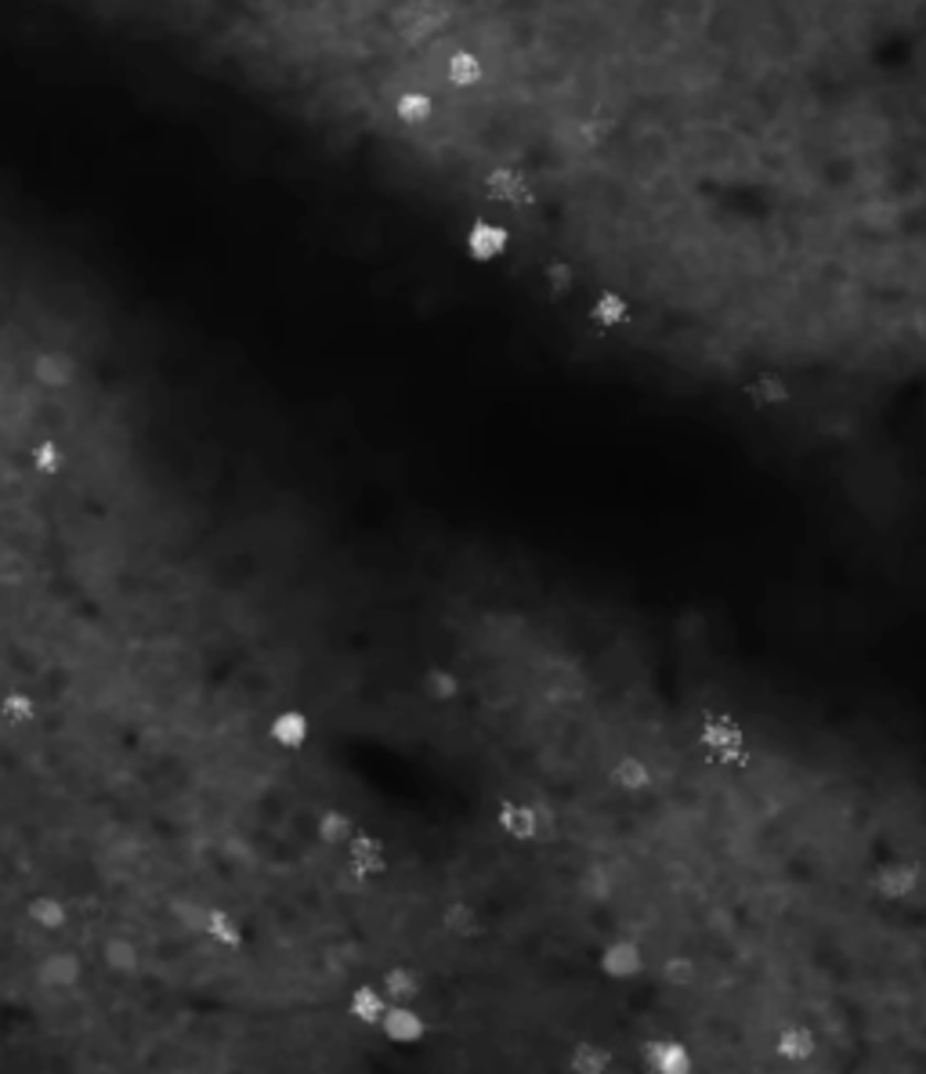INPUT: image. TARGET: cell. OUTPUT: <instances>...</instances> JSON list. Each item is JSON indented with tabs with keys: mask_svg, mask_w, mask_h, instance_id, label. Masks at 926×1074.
Here are the masks:
<instances>
[{
	"mask_svg": "<svg viewBox=\"0 0 926 1074\" xmlns=\"http://www.w3.org/2000/svg\"><path fill=\"white\" fill-rule=\"evenodd\" d=\"M464 254L475 260V265H496L511 254V232L500 217L478 214L467 221L464 228Z\"/></svg>",
	"mask_w": 926,
	"mask_h": 1074,
	"instance_id": "obj_1",
	"label": "cell"
},
{
	"mask_svg": "<svg viewBox=\"0 0 926 1074\" xmlns=\"http://www.w3.org/2000/svg\"><path fill=\"white\" fill-rule=\"evenodd\" d=\"M87 955L73 945H55L51 951L41 955V963H36V980H41L44 988H55V991H73L81 988L87 980Z\"/></svg>",
	"mask_w": 926,
	"mask_h": 1074,
	"instance_id": "obj_2",
	"label": "cell"
},
{
	"mask_svg": "<svg viewBox=\"0 0 926 1074\" xmlns=\"http://www.w3.org/2000/svg\"><path fill=\"white\" fill-rule=\"evenodd\" d=\"M344 864H348L351 875H359V880H376V875H384L387 864H391L384 836L370 832V829H359L344 847Z\"/></svg>",
	"mask_w": 926,
	"mask_h": 1074,
	"instance_id": "obj_3",
	"label": "cell"
},
{
	"mask_svg": "<svg viewBox=\"0 0 926 1074\" xmlns=\"http://www.w3.org/2000/svg\"><path fill=\"white\" fill-rule=\"evenodd\" d=\"M605 775H608L611 789H619L626 796H641V793L651 789V785H656V764H651L641 749H622V753L611 756Z\"/></svg>",
	"mask_w": 926,
	"mask_h": 1074,
	"instance_id": "obj_4",
	"label": "cell"
},
{
	"mask_svg": "<svg viewBox=\"0 0 926 1074\" xmlns=\"http://www.w3.org/2000/svg\"><path fill=\"white\" fill-rule=\"evenodd\" d=\"M22 915H25V923L36 929V934H51V937L65 934V929H70V923H73L70 901L58 897V894H51V890H36V894L25 897Z\"/></svg>",
	"mask_w": 926,
	"mask_h": 1074,
	"instance_id": "obj_5",
	"label": "cell"
},
{
	"mask_svg": "<svg viewBox=\"0 0 926 1074\" xmlns=\"http://www.w3.org/2000/svg\"><path fill=\"white\" fill-rule=\"evenodd\" d=\"M648 963H651V955L645 951L641 940H634V937L608 940V945L602 948V955H597V966H602V974L611 977V980H630V977L641 974Z\"/></svg>",
	"mask_w": 926,
	"mask_h": 1074,
	"instance_id": "obj_6",
	"label": "cell"
},
{
	"mask_svg": "<svg viewBox=\"0 0 926 1074\" xmlns=\"http://www.w3.org/2000/svg\"><path fill=\"white\" fill-rule=\"evenodd\" d=\"M98 963L109 977H138L146 974V948L130 934H109L98 948Z\"/></svg>",
	"mask_w": 926,
	"mask_h": 1074,
	"instance_id": "obj_7",
	"label": "cell"
},
{
	"mask_svg": "<svg viewBox=\"0 0 926 1074\" xmlns=\"http://www.w3.org/2000/svg\"><path fill=\"white\" fill-rule=\"evenodd\" d=\"M583 319L594 326L597 333H619L634 319V305L619 290H597L583 308Z\"/></svg>",
	"mask_w": 926,
	"mask_h": 1074,
	"instance_id": "obj_8",
	"label": "cell"
},
{
	"mask_svg": "<svg viewBox=\"0 0 926 1074\" xmlns=\"http://www.w3.org/2000/svg\"><path fill=\"white\" fill-rule=\"evenodd\" d=\"M438 926L456 940H471V937H478V929H481V908L475 905L471 897L453 894V897H446L438 905Z\"/></svg>",
	"mask_w": 926,
	"mask_h": 1074,
	"instance_id": "obj_9",
	"label": "cell"
},
{
	"mask_svg": "<svg viewBox=\"0 0 926 1074\" xmlns=\"http://www.w3.org/2000/svg\"><path fill=\"white\" fill-rule=\"evenodd\" d=\"M645 1064L651 1074H695V1056L681 1039H651L645 1045Z\"/></svg>",
	"mask_w": 926,
	"mask_h": 1074,
	"instance_id": "obj_10",
	"label": "cell"
},
{
	"mask_svg": "<svg viewBox=\"0 0 926 1074\" xmlns=\"http://www.w3.org/2000/svg\"><path fill=\"white\" fill-rule=\"evenodd\" d=\"M203 937L225 951H240L246 945V926L228 905H211L203 919Z\"/></svg>",
	"mask_w": 926,
	"mask_h": 1074,
	"instance_id": "obj_11",
	"label": "cell"
},
{
	"mask_svg": "<svg viewBox=\"0 0 926 1074\" xmlns=\"http://www.w3.org/2000/svg\"><path fill=\"white\" fill-rule=\"evenodd\" d=\"M435 109H438V98L435 95H427V91H402V95L391 102V120H395L398 127H406V130H421L435 120Z\"/></svg>",
	"mask_w": 926,
	"mask_h": 1074,
	"instance_id": "obj_12",
	"label": "cell"
},
{
	"mask_svg": "<svg viewBox=\"0 0 926 1074\" xmlns=\"http://www.w3.org/2000/svg\"><path fill=\"white\" fill-rule=\"evenodd\" d=\"M268 738L283 753H301L308 745V738H311V720L301 710H283V713L272 716Z\"/></svg>",
	"mask_w": 926,
	"mask_h": 1074,
	"instance_id": "obj_13",
	"label": "cell"
},
{
	"mask_svg": "<svg viewBox=\"0 0 926 1074\" xmlns=\"http://www.w3.org/2000/svg\"><path fill=\"white\" fill-rule=\"evenodd\" d=\"M381 1031H384V1039H391L395 1045H413V1042L424 1039L427 1020H424L421 1010H416V1006H395V1002H387V1013L381 1020Z\"/></svg>",
	"mask_w": 926,
	"mask_h": 1074,
	"instance_id": "obj_14",
	"label": "cell"
},
{
	"mask_svg": "<svg viewBox=\"0 0 926 1074\" xmlns=\"http://www.w3.org/2000/svg\"><path fill=\"white\" fill-rule=\"evenodd\" d=\"M359 832V821H355V815H351V810H344V807H322L319 810V815H316V840L322 843V847H330V850H344L348 847V840H351V836H355Z\"/></svg>",
	"mask_w": 926,
	"mask_h": 1074,
	"instance_id": "obj_15",
	"label": "cell"
},
{
	"mask_svg": "<svg viewBox=\"0 0 926 1074\" xmlns=\"http://www.w3.org/2000/svg\"><path fill=\"white\" fill-rule=\"evenodd\" d=\"M376 988L384 991L387 1002L413 1006L416 999H421V974H416V966H409V963H395V966H387L381 977H376Z\"/></svg>",
	"mask_w": 926,
	"mask_h": 1074,
	"instance_id": "obj_16",
	"label": "cell"
},
{
	"mask_svg": "<svg viewBox=\"0 0 926 1074\" xmlns=\"http://www.w3.org/2000/svg\"><path fill=\"white\" fill-rule=\"evenodd\" d=\"M486 81V65L475 55V51H453V55L441 62V84L449 91H475Z\"/></svg>",
	"mask_w": 926,
	"mask_h": 1074,
	"instance_id": "obj_17",
	"label": "cell"
},
{
	"mask_svg": "<svg viewBox=\"0 0 926 1074\" xmlns=\"http://www.w3.org/2000/svg\"><path fill=\"white\" fill-rule=\"evenodd\" d=\"M384 1013H387V999H384V991L373 985V980H362V985L351 988V995H348V1017L351 1020H359V1024H366V1028H381Z\"/></svg>",
	"mask_w": 926,
	"mask_h": 1074,
	"instance_id": "obj_18",
	"label": "cell"
},
{
	"mask_svg": "<svg viewBox=\"0 0 926 1074\" xmlns=\"http://www.w3.org/2000/svg\"><path fill=\"white\" fill-rule=\"evenodd\" d=\"M818 1050H821L818 1031L807 1024H789L775 1034V1053L781 1060H789V1064H803V1060H811Z\"/></svg>",
	"mask_w": 926,
	"mask_h": 1074,
	"instance_id": "obj_19",
	"label": "cell"
},
{
	"mask_svg": "<svg viewBox=\"0 0 926 1074\" xmlns=\"http://www.w3.org/2000/svg\"><path fill=\"white\" fill-rule=\"evenodd\" d=\"M73 376H76V362H73V355H65V351H41V355L33 359V380L41 387L62 391L73 384Z\"/></svg>",
	"mask_w": 926,
	"mask_h": 1074,
	"instance_id": "obj_20",
	"label": "cell"
},
{
	"mask_svg": "<svg viewBox=\"0 0 926 1074\" xmlns=\"http://www.w3.org/2000/svg\"><path fill=\"white\" fill-rule=\"evenodd\" d=\"M611 1064H616V1056H611L608 1045L594 1042V1039H583L568 1050V1071L572 1074H608Z\"/></svg>",
	"mask_w": 926,
	"mask_h": 1074,
	"instance_id": "obj_21",
	"label": "cell"
},
{
	"mask_svg": "<svg viewBox=\"0 0 926 1074\" xmlns=\"http://www.w3.org/2000/svg\"><path fill=\"white\" fill-rule=\"evenodd\" d=\"M746 395H749V402L764 405V410H767V405H786V402L792 398V391H789V380L781 376V373H775V370H760V373H756V376L749 380V384H746Z\"/></svg>",
	"mask_w": 926,
	"mask_h": 1074,
	"instance_id": "obj_22",
	"label": "cell"
},
{
	"mask_svg": "<svg viewBox=\"0 0 926 1074\" xmlns=\"http://www.w3.org/2000/svg\"><path fill=\"white\" fill-rule=\"evenodd\" d=\"M33 716H36V699L30 691H4V695H0V720H4V724L22 727V724H30Z\"/></svg>",
	"mask_w": 926,
	"mask_h": 1074,
	"instance_id": "obj_23",
	"label": "cell"
},
{
	"mask_svg": "<svg viewBox=\"0 0 926 1074\" xmlns=\"http://www.w3.org/2000/svg\"><path fill=\"white\" fill-rule=\"evenodd\" d=\"M421 684H424V695L432 702H453L460 695V680H456V673H449V670H427Z\"/></svg>",
	"mask_w": 926,
	"mask_h": 1074,
	"instance_id": "obj_24",
	"label": "cell"
},
{
	"mask_svg": "<svg viewBox=\"0 0 926 1074\" xmlns=\"http://www.w3.org/2000/svg\"><path fill=\"white\" fill-rule=\"evenodd\" d=\"M30 460H33V470L41 478H55L58 470L65 467V453L58 449V442H36L30 449Z\"/></svg>",
	"mask_w": 926,
	"mask_h": 1074,
	"instance_id": "obj_25",
	"label": "cell"
},
{
	"mask_svg": "<svg viewBox=\"0 0 926 1074\" xmlns=\"http://www.w3.org/2000/svg\"><path fill=\"white\" fill-rule=\"evenodd\" d=\"M0 398H4V387H0Z\"/></svg>",
	"mask_w": 926,
	"mask_h": 1074,
	"instance_id": "obj_26",
	"label": "cell"
}]
</instances>
